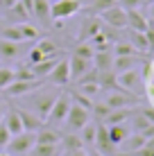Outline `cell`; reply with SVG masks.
<instances>
[{
    "label": "cell",
    "mask_w": 154,
    "mask_h": 156,
    "mask_svg": "<svg viewBox=\"0 0 154 156\" xmlns=\"http://www.w3.org/2000/svg\"><path fill=\"white\" fill-rule=\"evenodd\" d=\"M57 95H59V93L45 90L43 86H41V88L32 90L30 95H25V102H27V106H30V111H32V113H34V115H39L41 120L45 122V118H48V113H50V109H52V104H55Z\"/></svg>",
    "instance_id": "1"
},
{
    "label": "cell",
    "mask_w": 154,
    "mask_h": 156,
    "mask_svg": "<svg viewBox=\"0 0 154 156\" xmlns=\"http://www.w3.org/2000/svg\"><path fill=\"white\" fill-rule=\"evenodd\" d=\"M138 93H129L125 88H111V90H104V104L111 106V109H127V106H138Z\"/></svg>",
    "instance_id": "2"
},
{
    "label": "cell",
    "mask_w": 154,
    "mask_h": 156,
    "mask_svg": "<svg viewBox=\"0 0 154 156\" xmlns=\"http://www.w3.org/2000/svg\"><path fill=\"white\" fill-rule=\"evenodd\" d=\"M70 104H73L70 93H59L57 100H55V104H52V109H50V113H48V118H45V125L59 129L63 122H66V115H68Z\"/></svg>",
    "instance_id": "3"
},
{
    "label": "cell",
    "mask_w": 154,
    "mask_h": 156,
    "mask_svg": "<svg viewBox=\"0 0 154 156\" xmlns=\"http://www.w3.org/2000/svg\"><path fill=\"white\" fill-rule=\"evenodd\" d=\"M34 143H36V131H20L9 138L5 152L9 156H27L30 149L34 147Z\"/></svg>",
    "instance_id": "4"
},
{
    "label": "cell",
    "mask_w": 154,
    "mask_h": 156,
    "mask_svg": "<svg viewBox=\"0 0 154 156\" xmlns=\"http://www.w3.org/2000/svg\"><path fill=\"white\" fill-rule=\"evenodd\" d=\"M82 0H55V2H50V20L61 23L63 18H70L77 12H82Z\"/></svg>",
    "instance_id": "5"
},
{
    "label": "cell",
    "mask_w": 154,
    "mask_h": 156,
    "mask_svg": "<svg viewBox=\"0 0 154 156\" xmlns=\"http://www.w3.org/2000/svg\"><path fill=\"white\" fill-rule=\"evenodd\" d=\"M88 120H91V111L73 102V104H70V109H68V115H66V122H63V127H66L68 131L77 133L79 129H82V127L88 122Z\"/></svg>",
    "instance_id": "6"
},
{
    "label": "cell",
    "mask_w": 154,
    "mask_h": 156,
    "mask_svg": "<svg viewBox=\"0 0 154 156\" xmlns=\"http://www.w3.org/2000/svg\"><path fill=\"white\" fill-rule=\"evenodd\" d=\"M100 20H102V25H107L111 30H125L127 27V9H123L120 5H113V7L100 12Z\"/></svg>",
    "instance_id": "7"
},
{
    "label": "cell",
    "mask_w": 154,
    "mask_h": 156,
    "mask_svg": "<svg viewBox=\"0 0 154 156\" xmlns=\"http://www.w3.org/2000/svg\"><path fill=\"white\" fill-rule=\"evenodd\" d=\"M43 84H45V79H34V82H20V79H14L7 88H2V93H5V98H25V95H30L32 90L41 88Z\"/></svg>",
    "instance_id": "8"
},
{
    "label": "cell",
    "mask_w": 154,
    "mask_h": 156,
    "mask_svg": "<svg viewBox=\"0 0 154 156\" xmlns=\"http://www.w3.org/2000/svg\"><path fill=\"white\" fill-rule=\"evenodd\" d=\"M93 149H95V152H100V154H104V156H113V154H116V145L111 143L109 131H107V125H104V122H98Z\"/></svg>",
    "instance_id": "9"
},
{
    "label": "cell",
    "mask_w": 154,
    "mask_h": 156,
    "mask_svg": "<svg viewBox=\"0 0 154 156\" xmlns=\"http://www.w3.org/2000/svg\"><path fill=\"white\" fill-rule=\"evenodd\" d=\"M141 82H143V77L138 73V66L129 68V70H123V73H116V84H118V88H125V90H129V93H136Z\"/></svg>",
    "instance_id": "10"
},
{
    "label": "cell",
    "mask_w": 154,
    "mask_h": 156,
    "mask_svg": "<svg viewBox=\"0 0 154 156\" xmlns=\"http://www.w3.org/2000/svg\"><path fill=\"white\" fill-rule=\"evenodd\" d=\"M45 82L55 84V86H68L70 84V70H68V59H61L55 68L50 70V75L45 77Z\"/></svg>",
    "instance_id": "11"
},
{
    "label": "cell",
    "mask_w": 154,
    "mask_h": 156,
    "mask_svg": "<svg viewBox=\"0 0 154 156\" xmlns=\"http://www.w3.org/2000/svg\"><path fill=\"white\" fill-rule=\"evenodd\" d=\"M100 30H102V20H100L98 16H88V18L82 20V25H79V32H77L75 39H77V41H88V39H93V36L98 34Z\"/></svg>",
    "instance_id": "12"
},
{
    "label": "cell",
    "mask_w": 154,
    "mask_h": 156,
    "mask_svg": "<svg viewBox=\"0 0 154 156\" xmlns=\"http://www.w3.org/2000/svg\"><path fill=\"white\" fill-rule=\"evenodd\" d=\"M147 138L143 136V133H136V131H131L129 136L125 138L123 143H120V152L116 154V156H129V154H134V152H138V149L145 145Z\"/></svg>",
    "instance_id": "13"
},
{
    "label": "cell",
    "mask_w": 154,
    "mask_h": 156,
    "mask_svg": "<svg viewBox=\"0 0 154 156\" xmlns=\"http://www.w3.org/2000/svg\"><path fill=\"white\" fill-rule=\"evenodd\" d=\"M93 68V63L88 61V59H82L77 55H70L68 57V70H70V82H75V79H79L84 73H88Z\"/></svg>",
    "instance_id": "14"
},
{
    "label": "cell",
    "mask_w": 154,
    "mask_h": 156,
    "mask_svg": "<svg viewBox=\"0 0 154 156\" xmlns=\"http://www.w3.org/2000/svg\"><path fill=\"white\" fill-rule=\"evenodd\" d=\"M61 57H63L61 52H57V55H50V57H45L43 61L34 63V66H30V68H32V73H34L39 79H45L48 75H50V70H52V68H55L57 63L61 61Z\"/></svg>",
    "instance_id": "15"
},
{
    "label": "cell",
    "mask_w": 154,
    "mask_h": 156,
    "mask_svg": "<svg viewBox=\"0 0 154 156\" xmlns=\"http://www.w3.org/2000/svg\"><path fill=\"white\" fill-rule=\"evenodd\" d=\"M152 20L147 18L141 9H127V27L134 30V32H145L150 27Z\"/></svg>",
    "instance_id": "16"
},
{
    "label": "cell",
    "mask_w": 154,
    "mask_h": 156,
    "mask_svg": "<svg viewBox=\"0 0 154 156\" xmlns=\"http://www.w3.org/2000/svg\"><path fill=\"white\" fill-rule=\"evenodd\" d=\"M23 52H25L23 43H14V41H7V39H0V59L12 61V59H18Z\"/></svg>",
    "instance_id": "17"
},
{
    "label": "cell",
    "mask_w": 154,
    "mask_h": 156,
    "mask_svg": "<svg viewBox=\"0 0 154 156\" xmlns=\"http://www.w3.org/2000/svg\"><path fill=\"white\" fill-rule=\"evenodd\" d=\"M16 111H18V118H20V122H23V131H39V129L45 125L39 115H34L27 109H18V106H16Z\"/></svg>",
    "instance_id": "18"
},
{
    "label": "cell",
    "mask_w": 154,
    "mask_h": 156,
    "mask_svg": "<svg viewBox=\"0 0 154 156\" xmlns=\"http://www.w3.org/2000/svg\"><path fill=\"white\" fill-rule=\"evenodd\" d=\"M2 125L9 129V133H12V136H16V133L23 131V122H20V118H18V111H16V106H9V109H5Z\"/></svg>",
    "instance_id": "19"
},
{
    "label": "cell",
    "mask_w": 154,
    "mask_h": 156,
    "mask_svg": "<svg viewBox=\"0 0 154 156\" xmlns=\"http://www.w3.org/2000/svg\"><path fill=\"white\" fill-rule=\"evenodd\" d=\"M61 136L63 133L61 131H57L55 127H48V125H43L36 131V143H45V145H59L61 143Z\"/></svg>",
    "instance_id": "20"
},
{
    "label": "cell",
    "mask_w": 154,
    "mask_h": 156,
    "mask_svg": "<svg viewBox=\"0 0 154 156\" xmlns=\"http://www.w3.org/2000/svg\"><path fill=\"white\" fill-rule=\"evenodd\" d=\"M32 16H34L43 27H48V25L52 23V20H50V0H34Z\"/></svg>",
    "instance_id": "21"
},
{
    "label": "cell",
    "mask_w": 154,
    "mask_h": 156,
    "mask_svg": "<svg viewBox=\"0 0 154 156\" xmlns=\"http://www.w3.org/2000/svg\"><path fill=\"white\" fill-rule=\"evenodd\" d=\"M136 111V106H127V109H111L109 115L104 118V125H120V122H127L131 118V113Z\"/></svg>",
    "instance_id": "22"
},
{
    "label": "cell",
    "mask_w": 154,
    "mask_h": 156,
    "mask_svg": "<svg viewBox=\"0 0 154 156\" xmlns=\"http://www.w3.org/2000/svg\"><path fill=\"white\" fill-rule=\"evenodd\" d=\"M138 63H141V59L136 55L113 57V66H111V70H113V73H123V70H129V68H136Z\"/></svg>",
    "instance_id": "23"
},
{
    "label": "cell",
    "mask_w": 154,
    "mask_h": 156,
    "mask_svg": "<svg viewBox=\"0 0 154 156\" xmlns=\"http://www.w3.org/2000/svg\"><path fill=\"white\" fill-rule=\"evenodd\" d=\"M91 63L98 70H111V66H113V55H111V50H98L93 55Z\"/></svg>",
    "instance_id": "24"
},
{
    "label": "cell",
    "mask_w": 154,
    "mask_h": 156,
    "mask_svg": "<svg viewBox=\"0 0 154 156\" xmlns=\"http://www.w3.org/2000/svg\"><path fill=\"white\" fill-rule=\"evenodd\" d=\"M107 131H109V138L113 145H120L125 140L127 136L131 133V129L125 125V122H120V125H107Z\"/></svg>",
    "instance_id": "25"
},
{
    "label": "cell",
    "mask_w": 154,
    "mask_h": 156,
    "mask_svg": "<svg viewBox=\"0 0 154 156\" xmlns=\"http://www.w3.org/2000/svg\"><path fill=\"white\" fill-rule=\"evenodd\" d=\"M134 45V50L138 52V55H145V52H150V43H147L145 39V32H134V30H129V39H127Z\"/></svg>",
    "instance_id": "26"
},
{
    "label": "cell",
    "mask_w": 154,
    "mask_h": 156,
    "mask_svg": "<svg viewBox=\"0 0 154 156\" xmlns=\"http://www.w3.org/2000/svg\"><path fill=\"white\" fill-rule=\"evenodd\" d=\"M59 145H63V152H77V149L86 147L84 140L79 138V133H73V131H68L66 136H61V143Z\"/></svg>",
    "instance_id": "27"
},
{
    "label": "cell",
    "mask_w": 154,
    "mask_h": 156,
    "mask_svg": "<svg viewBox=\"0 0 154 156\" xmlns=\"http://www.w3.org/2000/svg\"><path fill=\"white\" fill-rule=\"evenodd\" d=\"M5 16H7L9 20H14V23H23V20H30V14L25 12V7L20 2H14L9 9H5Z\"/></svg>",
    "instance_id": "28"
},
{
    "label": "cell",
    "mask_w": 154,
    "mask_h": 156,
    "mask_svg": "<svg viewBox=\"0 0 154 156\" xmlns=\"http://www.w3.org/2000/svg\"><path fill=\"white\" fill-rule=\"evenodd\" d=\"M0 39H7V41H14V43H27L23 39V34H20V30H18V23L2 27L0 30Z\"/></svg>",
    "instance_id": "29"
},
{
    "label": "cell",
    "mask_w": 154,
    "mask_h": 156,
    "mask_svg": "<svg viewBox=\"0 0 154 156\" xmlns=\"http://www.w3.org/2000/svg\"><path fill=\"white\" fill-rule=\"evenodd\" d=\"M95 129H98V122L88 120L86 125H84L82 129H79V138L84 140V145H88V147H93V140H95Z\"/></svg>",
    "instance_id": "30"
},
{
    "label": "cell",
    "mask_w": 154,
    "mask_h": 156,
    "mask_svg": "<svg viewBox=\"0 0 154 156\" xmlns=\"http://www.w3.org/2000/svg\"><path fill=\"white\" fill-rule=\"evenodd\" d=\"M73 55H77V57H82V59H88L91 61L93 55H95V50H93V45L88 41H75V48H73Z\"/></svg>",
    "instance_id": "31"
},
{
    "label": "cell",
    "mask_w": 154,
    "mask_h": 156,
    "mask_svg": "<svg viewBox=\"0 0 154 156\" xmlns=\"http://www.w3.org/2000/svg\"><path fill=\"white\" fill-rule=\"evenodd\" d=\"M59 145H45V143H34L27 156H55Z\"/></svg>",
    "instance_id": "32"
},
{
    "label": "cell",
    "mask_w": 154,
    "mask_h": 156,
    "mask_svg": "<svg viewBox=\"0 0 154 156\" xmlns=\"http://www.w3.org/2000/svg\"><path fill=\"white\" fill-rule=\"evenodd\" d=\"M18 30H20V34H23V39H25V41H34V39H39V30H36L32 23H27V20L18 23Z\"/></svg>",
    "instance_id": "33"
},
{
    "label": "cell",
    "mask_w": 154,
    "mask_h": 156,
    "mask_svg": "<svg viewBox=\"0 0 154 156\" xmlns=\"http://www.w3.org/2000/svg\"><path fill=\"white\" fill-rule=\"evenodd\" d=\"M36 48H39L45 57H48V55H57V52H59V48H57V43L52 41V39H39Z\"/></svg>",
    "instance_id": "34"
},
{
    "label": "cell",
    "mask_w": 154,
    "mask_h": 156,
    "mask_svg": "<svg viewBox=\"0 0 154 156\" xmlns=\"http://www.w3.org/2000/svg\"><path fill=\"white\" fill-rule=\"evenodd\" d=\"M14 79H20V82H34V79H39L34 73H32L30 66H20L14 70Z\"/></svg>",
    "instance_id": "35"
},
{
    "label": "cell",
    "mask_w": 154,
    "mask_h": 156,
    "mask_svg": "<svg viewBox=\"0 0 154 156\" xmlns=\"http://www.w3.org/2000/svg\"><path fill=\"white\" fill-rule=\"evenodd\" d=\"M70 100L75 102V104L84 106V109H88V111L93 109V100L86 98V95H82V93H79V90H75V88H73V93H70Z\"/></svg>",
    "instance_id": "36"
},
{
    "label": "cell",
    "mask_w": 154,
    "mask_h": 156,
    "mask_svg": "<svg viewBox=\"0 0 154 156\" xmlns=\"http://www.w3.org/2000/svg\"><path fill=\"white\" fill-rule=\"evenodd\" d=\"M113 5H118V0H93V2L88 5V9H91L93 14H100V12H104V9L113 7Z\"/></svg>",
    "instance_id": "37"
},
{
    "label": "cell",
    "mask_w": 154,
    "mask_h": 156,
    "mask_svg": "<svg viewBox=\"0 0 154 156\" xmlns=\"http://www.w3.org/2000/svg\"><path fill=\"white\" fill-rule=\"evenodd\" d=\"M12 82H14V70L7 68V66H0V90L7 88Z\"/></svg>",
    "instance_id": "38"
},
{
    "label": "cell",
    "mask_w": 154,
    "mask_h": 156,
    "mask_svg": "<svg viewBox=\"0 0 154 156\" xmlns=\"http://www.w3.org/2000/svg\"><path fill=\"white\" fill-rule=\"evenodd\" d=\"M48 57H50V55H48ZM43 59H45V55H43L36 45H32L30 50H27V66H34V63L43 61Z\"/></svg>",
    "instance_id": "39"
},
{
    "label": "cell",
    "mask_w": 154,
    "mask_h": 156,
    "mask_svg": "<svg viewBox=\"0 0 154 156\" xmlns=\"http://www.w3.org/2000/svg\"><path fill=\"white\" fill-rule=\"evenodd\" d=\"M125 55H138V52L134 50V45H131L129 41H123V43H116V57H125Z\"/></svg>",
    "instance_id": "40"
},
{
    "label": "cell",
    "mask_w": 154,
    "mask_h": 156,
    "mask_svg": "<svg viewBox=\"0 0 154 156\" xmlns=\"http://www.w3.org/2000/svg\"><path fill=\"white\" fill-rule=\"evenodd\" d=\"M91 111H95V118H98V122H102L104 118L109 115L111 106H107L104 102H93V109H91Z\"/></svg>",
    "instance_id": "41"
},
{
    "label": "cell",
    "mask_w": 154,
    "mask_h": 156,
    "mask_svg": "<svg viewBox=\"0 0 154 156\" xmlns=\"http://www.w3.org/2000/svg\"><path fill=\"white\" fill-rule=\"evenodd\" d=\"M131 156H154V138H147L145 145H143L138 152H134Z\"/></svg>",
    "instance_id": "42"
},
{
    "label": "cell",
    "mask_w": 154,
    "mask_h": 156,
    "mask_svg": "<svg viewBox=\"0 0 154 156\" xmlns=\"http://www.w3.org/2000/svg\"><path fill=\"white\" fill-rule=\"evenodd\" d=\"M9 138H12V133H9V129L2 125V120H0V152H2V149L7 147Z\"/></svg>",
    "instance_id": "43"
},
{
    "label": "cell",
    "mask_w": 154,
    "mask_h": 156,
    "mask_svg": "<svg viewBox=\"0 0 154 156\" xmlns=\"http://www.w3.org/2000/svg\"><path fill=\"white\" fill-rule=\"evenodd\" d=\"M141 2H143V0H118V5L123 9H138Z\"/></svg>",
    "instance_id": "44"
},
{
    "label": "cell",
    "mask_w": 154,
    "mask_h": 156,
    "mask_svg": "<svg viewBox=\"0 0 154 156\" xmlns=\"http://www.w3.org/2000/svg\"><path fill=\"white\" fill-rule=\"evenodd\" d=\"M145 39H147V43H150V52L154 50V25L150 23V27L145 30Z\"/></svg>",
    "instance_id": "45"
},
{
    "label": "cell",
    "mask_w": 154,
    "mask_h": 156,
    "mask_svg": "<svg viewBox=\"0 0 154 156\" xmlns=\"http://www.w3.org/2000/svg\"><path fill=\"white\" fill-rule=\"evenodd\" d=\"M147 100H150V104L154 106V82H147Z\"/></svg>",
    "instance_id": "46"
},
{
    "label": "cell",
    "mask_w": 154,
    "mask_h": 156,
    "mask_svg": "<svg viewBox=\"0 0 154 156\" xmlns=\"http://www.w3.org/2000/svg\"><path fill=\"white\" fill-rule=\"evenodd\" d=\"M14 2H18V0H0V9L5 12V9H9V7H12Z\"/></svg>",
    "instance_id": "47"
},
{
    "label": "cell",
    "mask_w": 154,
    "mask_h": 156,
    "mask_svg": "<svg viewBox=\"0 0 154 156\" xmlns=\"http://www.w3.org/2000/svg\"><path fill=\"white\" fill-rule=\"evenodd\" d=\"M5 109H7V106H5L2 102H0V120H2V115H5Z\"/></svg>",
    "instance_id": "48"
},
{
    "label": "cell",
    "mask_w": 154,
    "mask_h": 156,
    "mask_svg": "<svg viewBox=\"0 0 154 156\" xmlns=\"http://www.w3.org/2000/svg\"><path fill=\"white\" fill-rule=\"evenodd\" d=\"M150 18L154 20V2H150Z\"/></svg>",
    "instance_id": "49"
},
{
    "label": "cell",
    "mask_w": 154,
    "mask_h": 156,
    "mask_svg": "<svg viewBox=\"0 0 154 156\" xmlns=\"http://www.w3.org/2000/svg\"><path fill=\"white\" fill-rule=\"evenodd\" d=\"M88 156H104V154H100V152H95V149H91V152H88Z\"/></svg>",
    "instance_id": "50"
},
{
    "label": "cell",
    "mask_w": 154,
    "mask_h": 156,
    "mask_svg": "<svg viewBox=\"0 0 154 156\" xmlns=\"http://www.w3.org/2000/svg\"><path fill=\"white\" fill-rule=\"evenodd\" d=\"M0 156H9V154H7V152H0Z\"/></svg>",
    "instance_id": "51"
},
{
    "label": "cell",
    "mask_w": 154,
    "mask_h": 156,
    "mask_svg": "<svg viewBox=\"0 0 154 156\" xmlns=\"http://www.w3.org/2000/svg\"><path fill=\"white\" fill-rule=\"evenodd\" d=\"M147 2H154V0H147Z\"/></svg>",
    "instance_id": "52"
},
{
    "label": "cell",
    "mask_w": 154,
    "mask_h": 156,
    "mask_svg": "<svg viewBox=\"0 0 154 156\" xmlns=\"http://www.w3.org/2000/svg\"><path fill=\"white\" fill-rule=\"evenodd\" d=\"M152 75H154V73H152ZM152 82H154V79H152Z\"/></svg>",
    "instance_id": "53"
}]
</instances>
